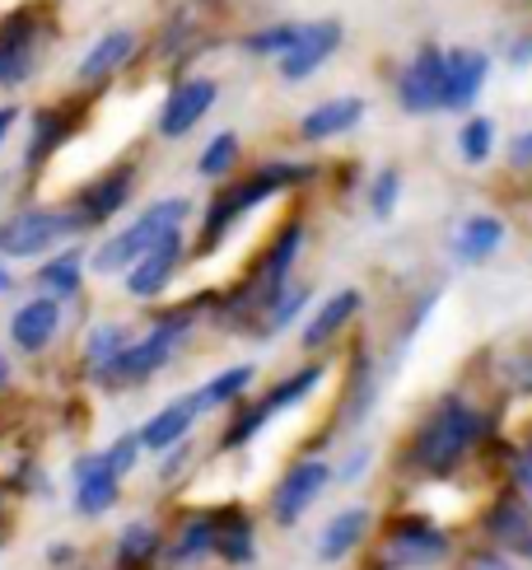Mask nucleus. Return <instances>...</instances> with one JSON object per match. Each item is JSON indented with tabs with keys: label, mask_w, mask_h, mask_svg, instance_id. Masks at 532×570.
Returning a JSON list of instances; mask_svg holds the SVG:
<instances>
[{
	"label": "nucleus",
	"mask_w": 532,
	"mask_h": 570,
	"mask_svg": "<svg viewBox=\"0 0 532 570\" xmlns=\"http://www.w3.org/2000/svg\"><path fill=\"white\" fill-rule=\"evenodd\" d=\"M131 197H136V164H112L108 174H99L93 183L80 187L70 210H76L85 234H89V229H104L112 216H122L131 206Z\"/></svg>",
	"instance_id": "nucleus-12"
},
{
	"label": "nucleus",
	"mask_w": 532,
	"mask_h": 570,
	"mask_svg": "<svg viewBox=\"0 0 532 570\" xmlns=\"http://www.w3.org/2000/svg\"><path fill=\"white\" fill-rule=\"evenodd\" d=\"M201 412H206V407H201L197 393L174 397L168 407H159V412L136 431V435H140V449H145V454H164V449H174L178 440H187V431L197 425Z\"/></svg>",
	"instance_id": "nucleus-22"
},
{
	"label": "nucleus",
	"mask_w": 532,
	"mask_h": 570,
	"mask_svg": "<svg viewBox=\"0 0 532 570\" xmlns=\"http://www.w3.org/2000/svg\"><path fill=\"white\" fill-rule=\"evenodd\" d=\"M523 459H532V435H528V444H523Z\"/></svg>",
	"instance_id": "nucleus-51"
},
{
	"label": "nucleus",
	"mask_w": 532,
	"mask_h": 570,
	"mask_svg": "<svg viewBox=\"0 0 532 570\" xmlns=\"http://www.w3.org/2000/svg\"><path fill=\"white\" fill-rule=\"evenodd\" d=\"M500 384L519 393V397H532V346H519L500 361Z\"/></svg>",
	"instance_id": "nucleus-38"
},
{
	"label": "nucleus",
	"mask_w": 532,
	"mask_h": 570,
	"mask_svg": "<svg viewBox=\"0 0 532 570\" xmlns=\"http://www.w3.org/2000/svg\"><path fill=\"white\" fill-rule=\"evenodd\" d=\"M266 421H272V412L262 407V397H257V402H244V407L234 412V421H229V431H225L220 449H244V444H253Z\"/></svg>",
	"instance_id": "nucleus-36"
},
{
	"label": "nucleus",
	"mask_w": 532,
	"mask_h": 570,
	"mask_svg": "<svg viewBox=\"0 0 532 570\" xmlns=\"http://www.w3.org/2000/svg\"><path fill=\"white\" fill-rule=\"evenodd\" d=\"M463 570H514V557H510V552H500V548H491V552H472Z\"/></svg>",
	"instance_id": "nucleus-43"
},
{
	"label": "nucleus",
	"mask_w": 532,
	"mask_h": 570,
	"mask_svg": "<svg viewBox=\"0 0 532 570\" xmlns=\"http://www.w3.org/2000/svg\"><path fill=\"white\" fill-rule=\"evenodd\" d=\"M313 178H318V164H304V159H266L262 169H253L244 183H229L220 187V193L210 197L206 206V220H201V234H197V253H215L225 239H229V229L253 216V210L262 202H272L280 193H295V187H308Z\"/></svg>",
	"instance_id": "nucleus-1"
},
{
	"label": "nucleus",
	"mask_w": 532,
	"mask_h": 570,
	"mask_svg": "<svg viewBox=\"0 0 532 570\" xmlns=\"http://www.w3.org/2000/svg\"><path fill=\"white\" fill-rule=\"evenodd\" d=\"M332 487V463L327 459H299L280 472V482L272 487V514L280 529H295L299 519L318 505V495Z\"/></svg>",
	"instance_id": "nucleus-8"
},
{
	"label": "nucleus",
	"mask_w": 532,
	"mask_h": 570,
	"mask_svg": "<svg viewBox=\"0 0 532 570\" xmlns=\"http://www.w3.org/2000/svg\"><path fill=\"white\" fill-rule=\"evenodd\" d=\"M14 127H19V104H0V146L10 140Z\"/></svg>",
	"instance_id": "nucleus-46"
},
{
	"label": "nucleus",
	"mask_w": 532,
	"mask_h": 570,
	"mask_svg": "<svg viewBox=\"0 0 532 570\" xmlns=\"http://www.w3.org/2000/svg\"><path fill=\"white\" fill-rule=\"evenodd\" d=\"M215 557L225 566H253L257 524H253L248 510H220V524H215Z\"/></svg>",
	"instance_id": "nucleus-27"
},
{
	"label": "nucleus",
	"mask_w": 532,
	"mask_h": 570,
	"mask_svg": "<svg viewBox=\"0 0 532 570\" xmlns=\"http://www.w3.org/2000/svg\"><path fill=\"white\" fill-rule=\"evenodd\" d=\"M481 440H486V412H481L472 397L449 393L434 402L430 416L416 425L406 454L421 472H430V478H449V472L467 463V454Z\"/></svg>",
	"instance_id": "nucleus-2"
},
{
	"label": "nucleus",
	"mask_w": 532,
	"mask_h": 570,
	"mask_svg": "<svg viewBox=\"0 0 532 570\" xmlns=\"http://www.w3.org/2000/svg\"><path fill=\"white\" fill-rule=\"evenodd\" d=\"M370 463H374V449L370 444H359L355 449V454L342 463V468H336L332 472V482H342V487H351V482H359V478H365V472H370Z\"/></svg>",
	"instance_id": "nucleus-40"
},
{
	"label": "nucleus",
	"mask_w": 532,
	"mask_h": 570,
	"mask_svg": "<svg viewBox=\"0 0 532 570\" xmlns=\"http://www.w3.org/2000/svg\"><path fill=\"white\" fill-rule=\"evenodd\" d=\"M0 542H6V495H0Z\"/></svg>",
	"instance_id": "nucleus-50"
},
{
	"label": "nucleus",
	"mask_w": 532,
	"mask_h": 570,
	"mask_svg": "<svg viewBox=\"0 0 532 570\" xmlns=\"http://www.w3.org/2000/svg\"><path fill=\"white\" fill-rule=\"evenodd\" d=\"M238 155H244V140H238V131H215L201 146V155H197V174L210 178V183L229 178L238 169Z\"/></svg>",
	"instance_id": "nucleus-32"
},
{
	"label": "nucleus",
	"mask_w": 532,
	"mask_h": 570,
	"mask_svg": "<svg viewBox=\"0 0 532 570\" xmlns=\"http://www.w3.org/2000/svg\"><path fill=\"white\" fill-rule=\"evenodd\" d=\"M365 314V291H355V285H346V291H336V295H327L318 308H313V318L304 323V332H299V346L304 351H323V346H332L342 332Z\"/></svg>",
	"instance_id": "nucleus-19"
},
{
	"label": "nucleus",
	"mask_w": 532,
	"mask_h": 570,
	"mask_svg": "<svg viewBox=\"0 0 532 570\" xmlns=\"http://www.w3.org/2000/svg\"><path fill=\"white\" fill-rule=\"evenodd\" d=\"M486 80H491V57L481 52V47H444V104H440V112L476 108Z\"/></svg>",
	"instance_id": "nucleus-14"
},
{
	"label": "nucleus",
	"mask_w": 532,
	"mask_h": 570,
	"mask_svg": "<svg viewBox=\"0 0 532 570\" xmlns=\"http://www.w3.org/2000/svg\"><path fill=\"white\" fill-rule=\"evenodd\" d=\"M42 57V19L33 10H14L0 19V89L33 80Z\"/></svg>",
	"instance_id": "nucleus-11"
},
{
	"label": "nucleus",
	"mask_w": 532,
	"mask_h": 570,
	"mask_svg": "<svg viewBox=\"0 0 532 570\" xmlns=\"http://www.w3.org/2000/svg\"><path fill=\"white\" fill-rule=\"evenodd\" d=\"M10 291H14V272H10L6 263H0V299H6Z\"/></svg>",
	"instance_id": "nucleus-48"
},
{
	"label": "nucleus",
	"mask_w": 532,
	"mask_h": 570,
	"mask_svg": "<svg viewBox=\"0 0 532 570\" xmlns=\"http://www.w3.org/2000/svg\"><path fill=\"white\" fill-rule=\"evenodd\" d=\"M187 216H191V202L187 197H159V202H150L131 225L108 234V239L89 253V272L93 276H122L136 263V257L159 239V234L187 225Z\"/></svg>",
	"instance_id": "nucleus-4"
},
{
	"label": "nucleus",
	"mask_w": 532,
	"mask_h": 570,
	"mask_svg": "<svg viewBox=\"0 0 532 570\" xmlns=\"http://www.w3.org/2000/svg\"><path fill=\"white\" fill-rule=\"evenodd\" d=\"M70 561H76V548H70V542H52V548H47V566L52 570H66Z\"/></svg>",
	"instance_id": "nucleus-45"
},
{
	"label": "nucleus",
	"mask_w": 532,
	"mask_h": 570,
	"mask_svg": "<svg viewBox=\"0 0 532 570\" xmlns=\"http://www.w3.org/2000/svg\"><path fill=\"white\" fill-rule=\"evenodd\" d=\"M140 454H145V449H140V435H136V431L117 435V440L104 449V459H108V468L117 472V478H127V472L140 463Z\"/></svg>",
	"instance_id": "nucleus-39"
},
{
	"label": "nucleus",
	"mask_w": 532,
	"mask_h": 570,
	"mask_svg": "<svg viewBox=\"0 0 532 570\" xmlns=\"http://www.w3.org/2000/svg\"><path fill=\"white\" fill-rule=\"evenodd\" d=\"M61 323H66V304L52 295H33L10 314V342L19 355H42L61 337Z\"/></svg>",
	"instance_id": "nucleus-16"
},
{
	"label": "nucleus",
	"mask_w": 532,
	"mask_h": 570,
	"mask_svg": "<svg viewBox=\"0 0 532 570\" xmlns=\"http://www.w3.org/2000/svg\"><path fill=\"white\" fill-rule=\"evenodd\" d=\"M304 308H308V291H304V285H285V291L257 314V323H253L257 332H253V337H276V332H285L289 323L304 314Z\"/></svg>",
	"instance_id": "nucleus-30"
},
{
	"label": "nucleus",
	"mask_w": 532,
	"mask_h": 570,
	"mask_svg": "<svg viewBox=\"0 0 532 570\" xmlns=\"http://www.w3.org/2000/svg\"><path fill=\"white\" fill-rule=\"evenodd\" d=\"M183 263H187V234L178 225V229L159 234V239L122 272L127 295L131 299H159V295H168V285H174V276H178Z\"/></svg>",
	"instance_id": "nucleus-7"
},
{
	"label": "nucleus",
	"mask_w": 532,
	"mask_h": 570,
	"mask_svg": "<svg viewBox=\"0 0 532 570\" xmlns=\"http://www.w3.org/2000/svg\"><path fill=\"white\" fill-rule=\"evenodd\" d=\"M136 52H140V33H136V29H108L104 38H93V47L80 57L76 85H80V89L108 85L112 76H122V70L136 61Z\"/></svg>",
	"instance_id": "nucleus-18"
},
{
	"label": "nucleus",
	"mask_w": 532,
	"mask_h": 570,
	"mask_svg": "<svg viewBox=\"0 0 532 570\" xmlns=\"http://www.w3.org/2000/svg\"><path fill=\"white\" fill-rule=\"evenodd\" d=\"M253 365H229V370H220L215 379H206V384L197 389V397H201V407L210 412V407H229V402H244V393L253 389Z\"/></svg>",
	"instance_id": "nucleus-31"
},
{
	"label": "nucleus",
	"mask_w": 532,
	"mask_h": 570,
	"mask_svg": "<svg viewBox=\"0 0 532 570\" xmlns=\"http://www.w3.org/2000/svg\"><path fill=\"white\" fill-rule=\"evenodd\" d=\"M397 202H402V169H397V164H388V169H378L374 183H370V210H374V220H393Z\"/></svg>",
	"instance_id": "nucleus-37"
},
{
	"label": "nucleus",
	"mask_w": 532,
	"mask_h": 570,
	"mask_svg": "<svg viewBox=\"0 0 532 570\" xmlns=\"http://www.w3.org/2000/svg\"><path fill=\"white\" fill-rule=\"evenodd\" d=\"M510 169L514 174H532V127L510 140Z\"/></svg>",
	"instance_id": "nucleus-42"
},
{
	"label": "nucleus",
	"mask_w": 532,
	"mask_h": 570,
	"mask_svg": "<svg viewBox=\"0 0 532 570\" xmlns=\"http://www.w3.org/2000/svg\"><path fill=\"white\" fill-rule=\"evenodd\" d=\"M191 323H197V308H174V314H164L145 337L127 342L122 355L112 361L104 389H140L150 384L159 370H168V361L191 342Z\"/></svg>",
	"instance_id": "nucleus-3"
},
{
	"label": "nucleus",
	"mask_w": 532,
	"mask_h": 570,
	"mask_svg": "<svg viewBox=\"0 0 532 570\" xmlns=\"http://www.w3.org/2000/svg\"><path fill=\"white\" fill-rule=\"evenodd\" d=\"M215 524H220V510H191L183 524L174 529V538L164 542L159 561L168 570H191L206 557H215Z\"/></svg>",
	"instance_id": "nucleus-20"
},
{
	"label": "nucleus",
	"mask_w": 532,
	"mask_h": 570,
	"mask_svg": "<svg viewBox=\"0 0 532 570\" xmlns=\"http://www.w3.org/2000/svg\"><path fill=\"white\" fill-rule=\"evenodd\" d=\"M504 239H510V229H504L500 216H467V220H457L453 229V239H449V253L457 257V263H467V267H481V263H491V257L504 248Z\"/></svg>",
	"instance_id": "nucleus-23"
},
{
	"label": "nucleus",
	"mask_w": 532,
	"mask_h": 570,
	"mask_svg": "<svg viewBox=\"0 0 532 570\" xmlns=\"http://www.w3.org/2000/svg\"><path fill=\"white\" fill-rule=\"evenodd\" d=\"M397 104L411 117H430L444 104V47L440 42H421L416 57L397 70Z\"/></svg>",
	"instance_id": "nucleus-9"
},
{
	"label": "nucleus",
	"mask_w": 532,
	"mask_h": 570,
	"mask_svg": "<svg viewBox=\"0 0 532 570\" xmlns=\"http://www.w3.org/2000/svg\"><path fill=\"white\" fill-rule=\"evenodd\" d=\"M70 131H76V112H70L66 104L61 108H38L33 112V131H29V150H23V169L29 174L42 169V164L70 140Z\"/></svg>",
	"instance_id": "nucleus-25"
},
{
	"label": "nucleus",
	"mask_w": 532,
	"mask_h": 570,
	"mask_svg": "<svg viewBox=\"0 0 532 570\" xmlns=\"http://www.w3.org/2000/svg\"><path fill=\"white\" fill-rule=\"evenodd\" d=\"M80 234L85 225L70 206H23L0 220V263H29V257L52 253Z\"/></svg>",
	"instance_id": "nucleus-5"
},
{
	"label": "nucleus",
	"mask_w": 532,
	"mask_h": 570,
	"mask_svg": "<svg viewBox=\"0 0 532 570\" xmlns=\"http://www.w3.org/2000/svg\"><path fill=\"white\" fill-rule=\"evenodd\" d=\"M187 459H191V444H187V440H178L174 449H164V463H159V482H164V487H174V482H178V472L187 468Z\"/></svg>",
	"instance_id": "nucleus-41"
},
{
	"label": "nucleus",
	"mask_w": 532,
	"mask_h": 570,
	"mask_svg": "<svg viewBox=\"0 0 532 570\" xmlns=\"http://www.w3.org/2000/svg\"><path fill=\"white\" fill-rule=\"evenodd\" d=\"M365 112H370V104L359 99V94H342V99H327V104L308 108V112L299 117V140H304V146H327V140L355 131L359 122H365Z\"/></svg>",
	"instance_id": "nucleus-21"
},
{
	"label": "nucleus",
	"mask_w": 532,
	"mask_h": 570,
	"mask_svg": "<svg viewBox=\"0 0 532 570\" xmlns=\"http://www.w3.org/2000/svg\"><path fill=\"white\" fill-rule=\"evenodd\" d=\"M342 42H346L342 19H313V23H304L299 38H295V47L276 57L280 80L299 85V80H308V76H318V70H323L336 52H342Z\"/></svg>",
	"instance_id": "nucleus-13"
},
{
	"label": "nucleus",
	"mask_w": 532,
	"mask_h": 570,
	"mask_svg": "<svg viewBox=\"0 0 532 570\" xmlns=\"http://www.w3.org/2000/svg\"><path fill=\"white\" fill-rule=\"evenodd\" d=\"M220 104V85H215L210 76H191V80H178L174 89L164 94V104H159V117H155V131L164 140H183L191 136L201 122H206V112Z\"/></svg>",
	"instance_id": "nucleus-10"
},
{
	"label": "nucleus",
	"mask_w": 532,
	"mask_h": 570,
	"mask_svg": "<svg viewBox=\"0 0 532 570\" xmlns=\"http://www.w3.org/2000/svg\"><path fill=\"white\" fill-rule=\"evenodd\" d=\"M299 29H304V23H289V19H280V23H266V29H253V33H244V42H238V47H244L248 57L276 61L280 52H289V47H295Z\"/></svg>",
	"instance_id": "nucleus-35"
},
{
	"label": "nucleus",
	"mask_w": 532,
	"mask_h": 570,
	"mask_svg": "<svg viewBox=\"0 0 532 570\" xmlns=\"http://www.w3.org/2000/svg\"><path fill=\"white\" fill-rule=\"evenodd\" d=\"M10 379H14V374H10V361L0 355V389H10Z\"/></svg>",
	"instance_id": "nucleus-49"
},
{
	"label": "nucleus",
	"mask_w": 532,
	"mask_h": 570,
	"mask_svg": "<svg viewBox=\"0 0 532 570\" xmlns=\"http://www.w3.org/2000/svg\"><path fill=\"white\" fill-rule=\"evenodd\" d=\"M70 478H76V495H70V501H76V514H85V519H104L122 501V478L108 468L104 449L99 454H80L70 463Z\"/></svg>",
	"instance_id": "nucleus-15"
},
{
	"label": "nucleus",
	"mask_w": 532,
	"mask_h": 570,
	"mask_svg": "<svg viewBox=\"0 0 532 570\" xmlns=\"http://www.w3.org/2000/svg\"><path fill=\"white\" fill-rule=\"evenodd\" d=\"M164 552V529L150 524V519H131V524H122V533H117L112 542V557H117V570H150Z\"/></svg>",
	"instance_id": "nucleus-26"
},
{
	"label": "nucleus",
	"mask_w": 532,
	"mask_h": 570,
	"mask_svg": "<svg viewBox=\"0 0 532 570\" xmlns=\"http://www.w3.org/2000/svg\"><path fill=\"white\" fill-rule=\"evenodd\" d=\"M510 66H532V33L510 47Z\"/></svg>",
	"instance_id": "nucleus-47"
},
{
	"label": "nucleus",
	"mask_w": 532,
	"mask_h": 570,
	"mask_svg": "<svg viewBox=\"0 0 532 570\" xmlns=\"http://www.w3.org/2000/svg\"><path fill=\"white\" fill-rule=\"evenodd\" d=\"M457 155L472 169H481L491 155H495V122L481 112H463V127H457Z\"/></svg>",
	"instance_id": "nucleus-34"
},
{
	"label": "nucleus",
	"mask_w": 532,
	"mask_h": 570,
	"mask_svg": "<svg viewBox=\"0 0 532 570\" xmlns=\"http://www.w3.org/2000/svg\"><path fill=\"white\" fill-rule=\"evenodd\" d=\"M323 374H327L323 365H304V370H295V374H285L280 384H272V393L262 397V407L272 412V416H276V412H289V407H295V402H304L313 389L323 384Z\"/></svg>",
	"instance_id": "nucleus-33"
},
{
	"label": "nucleus",
	"mask_w": 532,
	"mask_h": 570,
	"mask_svg": "<svg viewBox=\"0 0 532 570\" xmlns=\"http://www.w3.org/2000/svg\"><path fill=\"white\" fill-rule=\"evenodd\" d=\"M33 285L42 295H52V299H76L85 291V253L80 248H61L57 257H47V263L33 272Z\"/></svg>",
	"instance_id": "nucleus-28"
},
{
	"label": "nucleus",
	"mask_w": 532,
	"mask_h": 570,
	"mask_svg": "<svg viewBox=\"0 0 532 570\" xmlns=\"http://www.w3.org/2000/svg\"><path fill=\"white\" fill-rule=\"evenodd\" d=\"M370 510L365 505H346V510H336L327 524H323V533H318V542H313V552H318V561L323 566H342L346 557H355V548L365 542V533H370Z\"/></svg>",
	"instance_id": "nucleus-24"
},
{
	"label": "nucleus",
	"mask_w": 532,
	"mask_h": 570,
	"mask_svg": "<svg viewBox=\"0 0 532 570\" xmlns=\"http://www.w3.org/2000/svg\"><path fill=\"white\" fill-rule=\"evenodd\" d=\"M127 342H131V332H127L122 323H99V327H89V337H85V374H89L99 389H104V379H108L112 361L122 355Z\"/></svg>",
	"instance_id": "nucleus-29"
},
{
	"label": "nucleus",
	"mask_w": 532,
	"mask_h": 570,
	"mask_svg": "<svg viewBox=\"0 0 532 570\" xmlns=\"http://www.w3.org/2000/svg\"><path fill=\"white\" fill-rule=\"evenodd\" d=\"M514 487H519V495L532 505V459H519L514 463Z\"/></svg>",
	"instance_id": "nucleus-44"
},
{
	"label": "nucleus",
	"mask_w": 532,
	"mask_h": 570,
	"mask_svg": "<svg viewBox=\"0 0 532 570\" xmlns=\"http://www.w3.org/2000/svg\"><path fill=\"white\" fill-rule=\"evenodd\" d=\"M481 529H486V538L495 542L500 552H510V557H523L532 561V505L514 491H504L491 501L486 519H481Z\"/></svg>",
	"instance_id": "nucleus-17"
},
{
	"label": "nucleus",
	"mask_w": 532,
	"mask_h": 570,
	"mask_svg": "<svg viewBox=\"0 0 532 570\" xmlns=\"http://www.w3.org/2000/svg\"><path fill=\"white\" fill-rule=\"evenodd\" d=\"M453 552V538L434 524L430 514H393L383 524L378 542V570H421V566H440Z\"/></svg>",
	"instance_id": "nucleus-6"
}]
</instances>
